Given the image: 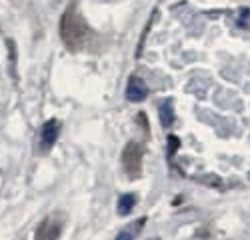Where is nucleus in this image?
<instances>
[{"instance_id": "2", "label": "nucleus", "mask_w": 250, "mask_h": 240, "mask_svg": "<svg viewBox=\"0 0 250 240\" xmlns=\"http://www.w3.org/2000/svg\"><path fill=\"white\" fill-rule=\"evenodd\" d=\"M142 158H144V146L140 142H128L122 150V168L130 180L140 178L142 174Z\"/></svg>"}, {"instance_id": "8", "label": "nucleus", "mask_w": 250, "mask_h": 240, "mask_svg": "<svg viewBox=\"0 0 250 240\" xmlns=\"http://www.w3.org/2000/svg\"><path fill=\"white\" fill-rule=\"evenodd\" d=\"M144 222H146V218H144V216H142L140 220H134V222H130L126 228H124V230L118 234V238H120V240H122V238H134V236H136V234L142 230Z\"/></svg>"}, {"instance_id": "6", "label": "nucleus", "mask_w": 250, "mask_h": 240, "mask_svg": "<svg viewBox=\"0 0 250 240\" xmlns=\"http://www.w3.org/2000/svg\"><path fill=\"white\" fill-rule=\"evenodd\" d=\"M158 116H160V124L164 128H170L174 124V106H172V100H162L158 104Z\"/></svg>"}, {"instance_id": "4", "label": "nucleus", "mask_w": 250, "mask_h": 240, "mask_svg": "<svg viewBox=\"0 0 250 240\" xmlns=\"http://www.w3.org/2000/svg\"><path fill=\"white\" fill-rule=\"evenodd\" d=\"M124 94H126L128 102H140V100H144L148 96V86L140 76H130L128 84H126V92Z\"/></svg>"}, {"instance_id": "5", "label": "nucleus", "mask_w": 250, "mask_h": 240, "mask_svg": "<svg viewBox=\"0 0 250 240\" xmlns=\"http://www.w3.org/2000/svg\"><path fill=\"white\" fill-rule=\"evenodd\" d=\"M62 232V220L58 216H48L36 230V238H58Z\"/></svg>"}, {"instance_id": "1", "label": "nucleus", "mask_w": 250, "mask_h": 240, "mask_svg": "<svg viewBox=\"0 0 250 240\" xmlns=\"http://www.w3.org/2000/svg\"><path fill=\"white\" fill-rule=\"evenodd\" d=\"M60 38L64 42V46L72 52H78L90 44L92 30L86 24L84 16L80 14L76 2H72L60 18Z\"/></svg>"}, {"instance_id": "7", "label": "nucleus", "mask_w": 250, "mask_h": 240, "mask_svg": "<svg viewBox=\"0 0 250 240\" xmlns=\"http://www.w3.org/2000/svg\"><path fill=\"white\" fill-rule=\"evenodd\" d=\"M134 204H136V194H134V192L122 194L120 200H118V214H120V216L130 214L132 208H134Z\"/></svg>"}, {"instance_id": "3", "label": "nucleus", "mask_w": 250, "mask_h": 240, "mask_svg": "<svg viewBox=\"0 0 250 240\" xmlns=\"http://www.w3.org/2000/svg\"><path fill=\"white\" fill-rule=\"evenodd\" d=\"M58 134H60V122L58 120H46L42 124V130H40V150L42 152H48L54 142L58 140Z\"/></svg>"}]
</instances>
